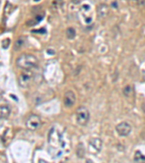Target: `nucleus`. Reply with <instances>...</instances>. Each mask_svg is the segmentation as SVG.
<instances>
[{"label": "nucleus", "instance_id": "nucleus-1", "mask_svg": "<svg viewBox=\"0 0 145 163\" xmlns=\"http://www.w3.org/2000/svg\"><path fill=\"white\" fill-rule=\"evenodd\" d=\"M38 60L36 57L30 54H22L16 60L17 68L24 70H31L36 68Z\"/></svg>", "mask_w": 145, "mask_h": 163}, {"label": "nucleus", "instance_id": "nucleus-2", "mask_svg": "<svg viewBox=\"0 0 145 163\" xmlns=\"http://www.w3.org/2000/svg\"><path fill=\"white\" fill-rule=\"evenodd\" d=\"M76 115L78 124L81 125V126H86L88 124L90 118V113L87 107H78L76 109Z\"/></svg>", "mask_w": 145, "mask_h": 163}, {"label": "nucleus", "instance_id": "nucleus-3", "mask_svg": "<svg viewBox=\"0 0 145 163\" xmlns=\"http://www.w3.org/2000/svg\"><path fill=\"white\" fill-rule=\"evenodd\" d=\"M25 126L31 131H36L42 126V120L39 115L32 114L25 121Z\"/></svg>", "mask_w": 145, "mask_h": 163}, {"label": "nucleus", "instance_id": "nucleus-4", "mask_svg": "<svg viewBox=\"0 0 145 163\" xmlns=\"http://www.w3.org/2000/svg\"><path fill=\"white\" fill-rule=\"evenodd\" d=\"M33 75L31 72V70H25L19 76L18 83L19 85L23 88L28 87L31 83L33 79Z\"/></svg>", "mask_w": 145, "mask_h": 163}, {"label": "nucleus", "instance_id": "nucleus-5", "mask_svg": "<svg viewBox=\"0 0 145 163\" xmlns=\"http://www.w3.org/2000/svg\"><path fill=\"white\" fill-rule=\"evenodd\" d=\"M117 134L121 136L126 137L130 134L132 131V127L127 122H121V123L117 124L115 127Z\"/></svg>", "mask_w": 145, "mask_h": 163}, {"label": "nucleus", "instance_id": "nucleus-6", "mask_svg": "<svg viewBox=\"0 0 145 163\" xmlns=\"http://www.w3.org/2000/svg\"><path fill=\"white\" fill-rule=\"evenodd\" d=\"M89 147L91 152H93V151L95 152L94 154L100 152L102 148V141L99 138L91 139L89 142Z\"/></svg>", "mask_w": 145, "mask_h": 163}, {"label": "nucleus", "instance_id": "nucleus-7", "mask_svg": "<svg viewBox=\"0 0 145 163\" xmlns=\"http://www.w3.org/2000/svg\"><path fill=\"white\" fill-rule=\"evenodd\" d=\"M76 102V94L72 91H68L65 94L63 97V103L66 107H72Z\"/></svg>", "mask_w": 145, "mask_h": 163}, {"label": "nucleus", "instance_id": "nucleus-8", "mask_svg": "<svg viewBox=\"0 0 145 163\" xmlns=\"http://www.w3.org/2000/svg\"><path fill=\"white\" fill-rule=\"evenodd\" d=\"M11 109L8 106H0V120H6L9 117Z\"/></svg>", "mask_w": 145, "mask_h": 163}, {"label": "nucleus", "instance_id": "nucleus-9", "mask_svg": "<svg viewBox=\"0 0 145 163\" xmlns=\"http://www.w3.org/2000/svg\"><path fill=\"white\" fill-rule=\"evenodd\" d=\"M108 13V7L105 5H101L98 7L97 8V13L99 17H104L107 15Z\"/></svg>", "mask_w": 145, "mask_h": 163}, {"label": "nucleus", "instance_id": "nucleus-10", "mask_svg": "<svg viewBox=\"0 0 145 163\" xmlns=\"http://www.w3.org/2000/svg\"><path fill=\"white\" fill-rule=\"evenodd\" d=\"M25 41V39L23 36L20 37L19 39H17V41L15 43V46H14V50L15 51H18L22 48V46L24 44Z\"/></svg>", "mask_w": 145, "mask_h": 163}, {"label": "nucleus", "instance_id": "nucleus-11", "mask_svg": "<svg viewBox=\"0 0 145 163\" xmlns=\"http://www.w3.org/2000/svg\"><path fill=\"white\" fill-rule=\"evenodd\" d=\"M134 161L136 162H145V157L140 151H136L134 154Z\"/></svg>", "mask_w": 145, "mask_h": 163}, {"label": "nucleus", "instance_id": "nucleus-12", "mask_svg": "<svg viewBox=\"0 0 145 163\" xmlns=\"http://www.w3.org/2000/svg\"><path fill=\"white\" fill-rule=\"evenodd\" d=\"M76 30L73 28H68L66 31V36L68 39H73L76 37Z\"/></svg>", "mask_w": 145, "mask_h": 163}, {"label": "nucleus", "instance_id": "nucleus-13", "mask_svg": "<svg viewBox=\"0 0 145 163\" xmlns=\"http://www.w3.org/2000/svg\"><path fill=\"white\" fill-rule=\"evenodd\" d=\"M134 94L132 87L131 86H127L123 89V94L127 97H130Z\"/></svg>", "mask_w": 145, "mask_h": 163}, {"label": "nucleus", "instance_id": "nucleus-14", "mask_svg": "<svg viewBox=\"0 0 145 163\" xmlns=\"http://www.w3.org/2000/svg\"><path fill=\"white\" fill-rule=\"evenodd\" d=\"M112 5H113V7H115V8H117V2H113L112 3Z\"/></svg>", "mask_w": 145, "mask_h": 163}, {"label": "nucleus", "instance_id": "nucleus-15", "mask_svg": "<svg viewBox=\"0 0 145 163\" xmlns=\"http://www.w3.org/2000/svg\"><path fill=\"white\" fill-rule=\"evenodd\" d=\"M34 1H36V2H37V1H39V0H34Z\"/></svg>", "mask_w": 145, "mask_h": 163}]
</instances>
